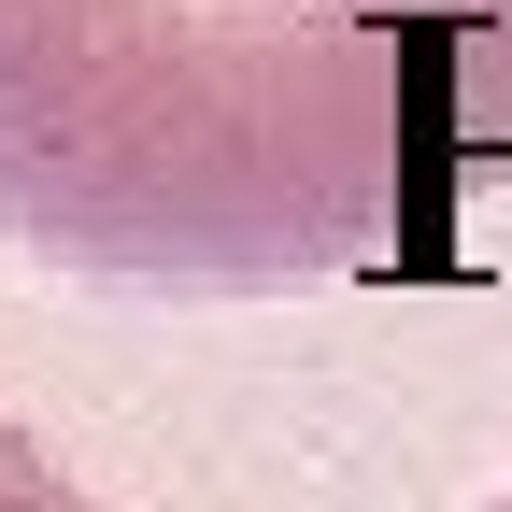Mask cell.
<instances>
[{"label": "cell", "mask_w": 512, "mask_h": 512, "mask_svg": "<svg viewBox=\"0 0 512 512\" xmlns=\"http://www.w3.org/2000/svg\"><path fill=\"white\" fill-rule=\"evenodd\" d=\"M484 512H512V484H498V498H484Z\"/></svg>", "instance_id": "3957f363"}, {"label": "cell", "mask_w": 512, "mask_h": 512, "mask_svg": "<svg viewBox=\"0 0 512 512\" xmlns=\"http://www.w3.org/2000/svg\"><path fill=\"white\" fill-rule=\"evenodd\" d=\"M0 512H100V498H86V470L57 456L29 413H0Z\"/></svg>", "instance_id": "7a4b0ae2"}, {"label": "cell", "mask_w": 512, "mask_h": 512, "mask_svg": "<svg viewBox=\"0 0 512 512\" xmlns=\"http://www.w3.org/2000/svg\"><path fill=\"white\" fill-rule=\"evenodd\" d=\"M498 128L512 0H0V242L72 285L399 271Z\"/></svg>", "instance_id": "6da1fadb"}]
</instances>
